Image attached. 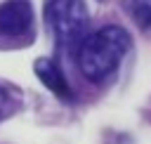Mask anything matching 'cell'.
<instances>
[{"label": "cell", "mask_w": 151, "mask_h": 144, "mask_svg": "<svg viewBox=\"0 0 151 144\" xmlns=\"http://www.w3.org/2000/svg\"><path fill=\"white\" fill-rule=\"evenodd\" d=\"M130 42H132L130 33L113 24L85 35L76 50V61L80 73L92 83L109 78L127 54Z\"/></svg>", "instance_id": "1"}, {"label": "cell", "mask_w": 151, "mask_h": 144, "mask_svg": "<svg viewBox=\"0 0 151 144\" xmlns=\"http://www.w3.org/2000/svg\"><path fill=\"white\" fill-rule=\"evenodd\" d=\"M45 24L61 52H76L87 35V7L83 0H50L45 7Z\"/></svg>", "instance_id": "2"}, {"label": "cell", "mask_w": 151, "mask_h": 144, "mask_svg": "<svg viewBox=\"0 0 151 144\" xmlns=\"http://www.w3.org/2000/svg\"><path fill=\"white\" fill-rule=\"evenodd\" d=\"M33 38V5L31 0L0 2V42L28 45Z\"/></svg>", "instance_id": "3"}, {"label": "cell", "mask_w": 151, "mask_h": 144, "mask_svg": "<svg viewBox=\"0 0 151 144\" xmlns=\"http://www.w3.org/2000/svg\"><path fill=\"white\" fill-rule=\"evenodd\" d=\"M33 71H35V76L42 80V85H45L50 92H54L59 99H64V102H71V99H73V90H71V85H68L61 66H59L54 59L40 57V59L33 64Z\"/></svg>", "instance_id": "4"}, {"label": "cell", "mask_w": 151, "mask_h": 144, "mask_svg": "<svg viewBox=\"0 0 151 144\" xmlns=\"http://www.w3.org/2000/svg\"><path fill=\"white\" fill-rule=\"evenodd\" d=\"M24 104V94L17 85L7 83V80H0V123L12 118Z\"/></svg>", "instance_id": "5"}, {"label": "cell", "mask_w": 151, "mask_h": 144, "mask_svg": "<svg viewBox=\"0 0 151 144\" xmlns=\"http://www.w3.org/2000/svg\"><path fill=\"white\" fill-rule=\"evenodd\" d=\"M127 17L144 31H151V0H123Z\"/></svg>", "instance_id": "6"}]
</instances>
